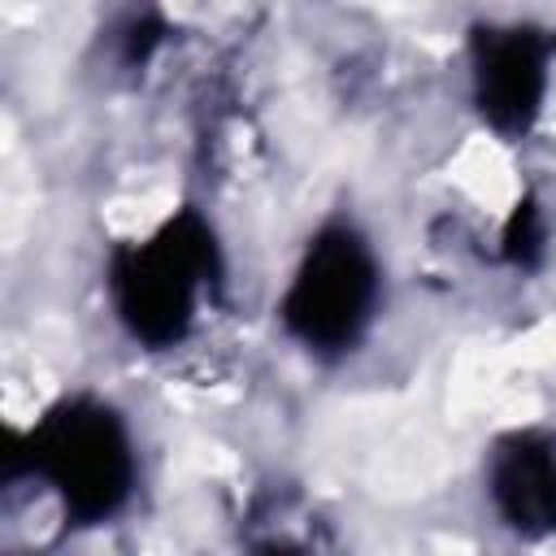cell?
Returning a JSON list of instances; mask_svg holds the SVG:
<instances>
[{
	"instance_id": "cell-1",
	"label": "cell",
	"mask_w": 556,
	"mask_h": 556,
	"mask_svg": "<svg viewBox=\"0 0 556 556\" xmlns=\"http://www.w3.org/2000/svg\"><path fill=\"white\" fill-rule=\"evenodd\" d=\"M4 478H35L56 495L74 526H100L130 504L139 460L113 404L70 395L13 443Z\"/></svg>"
},
{
	"instance_id": "cell-2",
	"label": "cell",
	"mask_w": 556,
	"mask_h": 556,
	"mask_svg": "<svg viewBox=\"0 0 556 556\" xmlns=\"http://www.w3.org/2000/svg\"><path fill=\"white\" fill-rule=\"evenodd\" d=\"M222 282V248L195 208H178L143 243L109 252L104 287L122 330L161 352L191 334L200 300Z\"/></svg>"
},
{
	"instance_id": "cell-3",
	"label": "cell",
	"mask_w": 556,
	"mask_h": 556,
	"mask_svg": "<svg viewBox=\"0 0 556 556\" xmlns=\"http://www.w3.org/2000/svg\"><path fill=\"white\" fill-rule=\"evenodd\" d=\"M382 300V269L352 222H326L304 243L278 300L282 330L313 356H343L361 343Z\"/></svg>"
},
{
	"instance_id": "cell-4",
	"label": "cell",
	"mask_w": 556,
	"mask_h": 556,
	"mask_svg": "<svg viewBox=\"0 0 556 556\" xmlns=\"http://www.w3.org/2000/svg\"><path fill=\"white\" fill-rule=\"evenodd\" d=\"M556 39L534 26H478L469 35V83L482 122L495 135H526L547 96Z\"/></svg>"
},
{
	"instance_id": "cell-5",
	"label": "cell",
	"mask_w": 556,
	"mask_h": 556,
	"mask_svg": "<svg viewBox=\"0 0 556 556\" xmlns=\"http://www.w3.org/2000/svg\"><path fill=\"white\" fill-rule=\"evenodd\" d=\"M486 495L517 534H556V439L547 430H508L486 452Z\"/></svg>"
},
{
	"instance_id": "cell-6",
	"label": "cell",
	"mask_w": 556,
	"mask_h": 556,
	"mask_svg": "<svg viewBox=\"0 0 556 556\" xmlns=\"http://www.w3.org/2000/svg\"><path fill=\"white\" fill-rule=\"evenodd\" d=\"M504 256L513 265H534L543 256V222H539V208L526 200L517 204V213L508 217V230H504Z\"/></svg>"
},
{
	"instance_id": "cell-7",
	"label": "cell",
	"mask_w": 556,
	"mask_h": 556,
	"mask_svg": "<svg viewBox=\"0 0 556 556\" xmlns=\"http://www.w3.org/2000/svg\"><path fill=\"white\" fill-rule=\"evenodd\" d=\"M117 39H122V61L126 65L148 61V52L161 43V22L152 13H135V17H126V26H122Z\"/></svg>"
}]
</instances>
